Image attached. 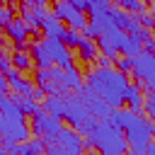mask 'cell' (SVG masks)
I'll use <instances>...</instances> for the list:
<instances>
[{
	"instance_id": "16",
	"label": "cell",
	"mask_w": 155,
	"mask_h": 155,
	"mask_svg": "<svg viewBox=\"0 0 155 155\" xmlns=\"http://www.w3.org/2000/svg\"><path fill=\"white\" fill-rule=\"evenodd\" d=\"M5 31H7V36L15 41V48H24V41H27V34H29V29H27V24L17 17V19H10L7 24H5Z\"/></svg>"
},
{
	"instance_id": "2",
	"label": "cell",
	"mask_w": 155,
	"mask_h": 155,
	"mask_svg": "<svg viewBox=\"0 0 155 155\" xmlns=\"http://www.w3.org/2000/svg\"><path fill=\"white\" fill-rule=\"evenodd\" d=\"M29 56H31V63H36V68H48V65L68 68V65H73V53L61 39H41L36 44H31Z\"/></svg>"
},
{
	"instance_id": "5",
	"label": "cell",
	"mask_w": 155,
	"mask_h": 155,
	"mask_svg": "<svg viewBox=\"0 0 155 155\" xmlns=\"http://www.w3.org/2000/svg\"><path fill=\"white\" fill-rule=\"evenodd\" d=\"M121 131H124V136H126L128 148H133V150H145V148L150 145V138H153V121H150L145 114L128 111L126 124H124Z\"/></svg>"
},
{
	"instance_id": "12",
	"label": "cell",
	"mask_w": 155,
	"mask_h": 155,
	"mask_svg": "<svg viewBox=\"0 0 155 155\" xmlns=\"http://www.w3.org/2000/svg\"><path fill=\"white\" fill-rule=\"evenodd\" d=\"M44 148H46V143H44V138H27V140H22V143H10V145H5V150H7V155H44Z\"/></svg>"
},
{
	"instance_id": "38",
	"label": "cell",
	"mask_w": 155,
	"mask_h": 155,
	"mask_svg": "<svg viewBox=\"0 0 155 155\" xmlns=\"http://www.w3.org/2000/svg\"><path fill=\"white\" fill-rule=\"evenodd\" d=\"M0 155H7V150H5V148H2V145H0Z\"/></svg>"
},
{
	"instance_id": "14",
	"label": "cell",
	"mask_w": 155,
	"mask_h": 155,
	"mask_svg": "<svg viewBox=\"0 0 155 155\" xmlns=\"http://www.w3.org/2000/svg\"><path fill=\"white\" fill-rule=\"evenodd\" d=\"M65 29H68V27H65L53 12H46V15H44V19H41V31H44L46 39H63Z\"/></svg>"
},
{
	"instance_id": "21",
	"label": "cell",
	"mask_w": 155,
	"mask_h": 155,
	"mask_svg": "<svg viewBox=\"0 0 155 155\" xmlns=\"http://www.w3.org/2000/svg\"><path fill=\"white\" fill-rule=\"evenodd\" d=\"M61 109H63V94H46L44 97V111L61 119Z\"/></svg>"
},
{
	"instance_id": "39",
	"label": "cell",
	"mask_w": 155,
	"mask_h": 155,
	"mask_svg": "<svg viewBox=\"0 0 155 155\" xmlns=\"http://www.w3.org/2000/svg\"><path fill=\"white\" fill-rule=\"evenodd\" d=\"M140 2H145V5H148V2H153V0H140Z\"/></svg>"
},
{
	"instance_id": "11",
	"label": "cell",
	"mask_w": 155,
	"mask_h": 155,
	"mask_svg": "<svg viewBox=\"0 0 155 155\" xmlns=\"http://www.w3.org/2000/svg\"><path fill=\"white\" fill-rule=\"evenodd\" d=\"M75 94L82 99V104L87 107V111H90V114H92L97 121H102V119L109 114V109H111V107H109V104H107V102H104V99H102V97H99L94 90H90L87 85H82V87L75 92Z\"/></svg>"
},
{
	"instance_id": "20",
	"label": "cell",
	"mask_w": 155,
	"mask_h": 155,
	"mask_svg": "<svg viewBox=\"0 0 155 155\" xmlns=\"http://www.w3.org/2000/svg\"><path fill=\"white\" fill-rule=\"evenodd\" d=\"M78 48V58H82V61H94V56H97V44H94V39H80V44L75 46Z\"/></svg>"
},
{
	"instance_id": "40",
	"label": "cell",
	"mask_w": 155,
	"mask_h": 155,
	"mask_svg": "<svg viewBox=\"0 0 155 155\" xmlns=\"http://www.w3.org/2000/svg\"><path fill=\"white\" fill-rule=\"evenodd\" d=\"M0 56H5V51H2V46H0Z\"/></svg>"
},
{
	"instance_id": "22",
	"label": "cell",
	"mask_w": 155,
	"mask_h": 155,
	"mask_svg": "<svg viewBox=\"0 0 155 155\" xmlns=\"http://www.w3.org/2000/svg\"><path fill=\"white\" fill-rule=\"evenodd\" d=\"M10 61H12V68H17V70H27V68L31 65V56H29V51H24V48H17Z\"/></svg>"
},
{
	"instance_id": "41",
	"label": "cell",
	"mask_w": 155,
	"mask_h": 155,
	"mask_svg": "<svg viewBox=\"0 0 155 155\" xmlns=\"http://www.w3.org/2000/svg\"><path fill=\"white\" fill-rule=\"evenodd\" d=\"M2 2H5V0H0V7H2Z\"/></svg>"
},
{
	"instance_id": "4",
	"label": "cell",
	"mask_w": 155,
	"mask_h": 155,
	"mask_svg": "<svg viewBox=\"0 0 155 155\" xmlns=\"http://www.w3.org/2000/svg\"><path fill=\"white\" fill-rule=\"evenodd\" d=\"M61 119H65V121H68L78 133H82V136H87V133L94 128V124H97V119L87 111V107L82 104V99H80L78 94H68V92H63Z\"/></svg>"
},
{
	"instance_id": "27",
	"label": "cell",
	"mask_w": 155,
	"mask_h": 155,
	"mask_svg": "<svg viewBox=\"0 0 155 155\" xmlns=\"http://www.w3.org/2000/svg\"><path fill=\"white\" fill-rule=\"evenodd\" d=\"M143 114L150 119V116H155V97H153V92H145L143 94Z\"/></svg>"
},
{
	"instance_id": "26",
	"label": "cell",
	"mask_w": 155,
	"mask_h": 155,
	"mask_svg": "<svg viewBox=\"0 0 155 155\" xmlns=\"http://www.w3.org/2000/svg\"><path fill=\"white\" fill-rule=\"evenodd\" d=\"M80 39H82V34L80 31H75V29H65V34H63V44L68 46V48H75L78 44H80Z\"/></svg>"
},
{
	"instance_id": "33",
	"label": "cell",
	"mask_w": 155,
	"mask_h": 155,
	"mask_svg": "<svg viewBox=\"0 0 155 155\" xmlns=\"http://www.w3.org/2000/svg\"><path fill=\"white\" fill-rule=\"evenodd\" d=\"M94 58H97V65H99V68H109V65H114V61L107 58V56H94Z\"/></svg>"
},
{
	"instance_id": "10",
	"label": "cell",
	"mask_w": 155,
	"mask_h": 155,
	"mask_svg": "<svg viewBox=\"0 0 155 155\" xmlns=\"http://www.w3.org/2000/svg\"><path fill=\"white\" fill-rule=\"evenodd\" d=\"M58 126H61V119H58V116H53V114H48V111H44V109H36V111L31 114L29 133H34V136L44 138V136L56 133V131H58Z\"/></svg>"
},
{
	"instance_id": "23",
	"label": "cell",
	"mask_w": 155,
	"mask_h": 155,
	"mask_svg": "<svg viewBox=\"0 0 155 155\" xmlns=\"http://www.w3.org/2000/svg\"><path fill=\"white\" fill-rule=\"evenodd\" d=\"M111 0H87V12L90 15H109L111 10Z\"/></svg>"
},
{
	"instance_id": "30",
	"label": "cell",
	"mask_w": 155,
	"mask_h": 155,
	"mask_svg": "<svg viewBox=\"0 0 155 155\" xmlns=\"http://www.w3.org/2000/svg\"><path fill=\"white\" fill-rule=\"evenodd\" d=\"M136 19H138V24H140V27H145V29H150V27H153V15H150V12H138V15H136Z\"/></svg>"
},
{
	"instance_id": "29",
	"label": "cell",
	"mask_w": 155,
	"mask_h": 155,
	"mask_svg": "<svg viewBox=\"0 0 155 155\" xmlns=\"http://www.w3.org/2000/svg\"><path fill=\"white\" fill-rule=\"evenodd\" d=\"M114 63H116V70H119V73H124V75L131 73V58H128V56H124V58H114Z\"/></svg>"
},
{
	"instance_id": "19",
	"label": "cell",
	"mask_w": 155,
	"mask_h": 155,
	"mask_svg": "<svg viewBox=\"0 0 155 155\" xmlns=\"http://www.w3.org/2000/svg\"><path fill=\"white\" fill-rule=\"evenodd\" d=\"M10 97H12V102L22 109V114H24V116H27V114L31 116V114L39 109V99H34L31 94H17V92H15V94H10Z\"/></svg>"
},
{
	"instance_id": "6",
	"label": "cell",
	"mask_w": 155,
	"mask_h": 155,
	"mask_svg": "<svg viewBox=\"0 0 155 155\" xmlns=\"http://www.w3.org/2000/svg\"><path fill=\"white\" fill-rule=\"evenodd\" d=\"M131 73L136 78V82H140V87H145V92L155 90V53L150 51H140L131 58Z\"/></svg>"
},
{
	"instance_id": "13",
	"label": "cell",
	"mask_w": 155,
	"mask_h": 155,
	"mask_svg": "<svg viewBox=\"0 0 155 155\" xmlns=\"http://www.w3.org/2000/svg\"><path fill=\"white\" fill-rule=\"evenodd\" d=\"M44 15H46L44 5H22L19 7V19L27 24V29H39Z\"/></svg>"
},
{
	"instance_id": "36",
	"label": "cell",
	"mask_w": 155,
	"mask_h": 155,
	"mask_svg": "<svg viewBox=\"0 0 155 155\" xmlns=\"http://www.w3.org/2000/svg\"><path fill=\"white\" fill-rule=\"evenodd\" d=\"M124 155H145V150H133V148H128Z\"/></svg>"
},
{
	"instance_id": "25",
	"label": "cell",
	"mask_w": 155,
	"mask_h": 155,
	"mask_svg": "<svg viewBox=\"0 0 155 155\" xmlns=\"http://www.w3.org/2000/svg\"><path fill=\"white\" fill-rule=\"evenodd\" d=\"M116 7L131 12V15H138V12H145V2L140 0H116Z\"/></svg>"
},
{
	"instance_id": "18",
	"label": "cell",
	"mask_w": 155,
	"mask_h": 155,
	"mask_svg": "<svg viewBox=\"0 0 155 155\" xmlns=\"http://www.w3.org/2000/svg\"><path fill=\"white\" fill-rule=\"evenodd\" d=\"M61 85H63V90H65V92H78V90L82 87V75H80V70H78L75 65H68V68H63Z\"/></svg>"
},
{
	"instance_id": "34",
	"label": "cell",
	"mask_w": 155,
	"mask_h": 155,
	"mask_svg": "<svg viewBox=\"0 0 155 155\" xmlns=\"http://www.w3.org/2000/svg\"><path fill=\"white\" fill-rule=\"evenodd\" d=\"M75 10H80V12H87V0H68Z\"/></svg>"
},
{
	"instance_id": "28",
	"label": "cell",
	"mask_w": 155,
	"mask_h": 155,
	"mask_svg": "<svg viewBox=\"0 0 155 155\" xmlns=\"http://www.w3.org/2000/svg\"><path fill=\"white\" fill-rule=\"evenodd\" d=\"M44 155H82V153H73V150H65V148H61L56 143H46Z\"/></svg>"
},
{
	"instance_id": "17",
	"label": "cell",
	"mask_w": 155,
	"mask_h": 155,
	"mask_svg": "<svg viewBox=\"0 0 155 155\" xmlns=\"http://www.w3.org/2000/svg\"><path fill=\"white\" fill-rule=\"evenodd\" d=\"M140 82H128L126 92H124V102H128V109L136 114H143V92H140Z\"/></svg>"
},
{
	"instance_id": "7",
	"label": "cell",
	"mask_w": 155,
	"mask_h": 155,
	"mask_svg": "<svg viewBox=\"0 0 155 155\" xmlns=\"http://www.w3.org/2000/svg\"><path fill=\"white\" fill-rule=\"evenodd\" d=\"M61 75L63 68L58 65H48V68H39L36 70V85L44 94H63V85H61Z\"/></svg>"
},
{
	"instance_id": "35",
	"label": "cell",
	"mask_w": 155,
	"mask_h": 155,
	"mask_svg": "<svg viewBox=\"0 0 155 155\" xmlns=\"http://www.w3.org/2000/svg\"><path fill=\"white\" fill-rule=\"evenodd\" d=\"M0 92H7V78H5V73H0Z\"/></svg>"
},
{
	"instance_id": "8",
	"label": "cell",
	"mask_w": 155,
	"mask_h": 155,
	"mask_svg": "<svg viewBox=\"0 0 155 155\" xmlns=\"http://www.w3.org/2000/svg\"><path fill=\"white\" fill-rule=\"evenodd\" d=\"M53 15H56L61 22H65L68 29H75V31H82V27L87 24L85 12L75 10L68 0H56V2H53Z\"/></svg>"
},
{
	"instance_id": "37",
	"label": "cell",
	"mask_w": 155,
	"mask_h": 155,
	"mask_svg": "<svg viewBox=\"0 0 155 155\" xmlns=\"http://www.w3.org/2000/svg\"><path fill=\"white\" fill-rule=\"evenodd\" d=\"M46 0H22V5H44Z\"/></svg>"
},
{
	"instance_id": "1",
	"label": "cell",
	"mask_w": 155,
	"mask_h": 155,
	"mask_svg": "<svg viewBox=\"0 0 155 155\" xmlns=\"http://www.w3.org/2000/svg\"><path fill=\"white\" fill-rule=\"evenodd\" d=\"M87 87L94 90L111 109H116V107L124 104V92L128 87V75L119 73L114 65H109V68L97 65L87 73Z\"/></svg>"
},
{
	"instance_id": "9",
	"label": "cell",
	"mask_w": 155,
	"mask_h": 155,
	"mask_svg": "<svg viewBox=\"0 0 155 155\" xmlns=\"http://www.w3.org/2000/svg\"><path fill=\"white\" fill-rule=\"evenodd\" d=\"M44 143H56L65 150H73V153H82V136H78L75 128H68V126H58L56 133L51 136H44Z\"/></svg>"
},
{
	"instance_id": "24",
	"label": "cell",
	"mask_w": 155,
	"mask_h": 155,
	"mask_svg": "<svg viewBox=\"0 0 155 155\" xmlns=\"http://www.w3.org/2000/svg\"><path fill=\"white\" fill-rule=\"evenodd\" d=\"M140 51H143L140 41H138V39H133V36L128 34V39H126V41H124V46H121V53H124V56H128V58H133V56H136V53H140Z\"/></svg>"
},
{
	"instance_id": "31",
	"label": "cell",
	"mask_w": 155,
	"mask_h": 155,
	"mask_svg": "<svg viewBox=\"0 0 155 155\" xmlns=\"http://www.w3.org/2000/svg\"><path fill=\"white\" fill-rule=\"evenodd\" d=\"M12 19V7H0V29Z\"/></svg>"
},
{
	"instance_id": "3",
	"label": "cell",
	"mask_w": 155,
	"mask_h": 155,
	"mask_svg": "<svg viewBox=\"0 0 155 155\" xmlns=\"http://www.w3.org/2000/svg\"><path fill=\"white\" fill-rule=\"evenodd\" d=\"M87 138H90L92 150H97L99 155H124L128 150L124 131L107 121H97L94 128L87 133Z\"/></svg>"
},
{
	"instance_id": "32",
	"label": "cell",
	"mask_w": 155,
	"mask_h": 155,
	"mask_svg": "<svg viewBox=\"0 0 155 155\" xmlns=\"http://www.w3.org/2000/svg\"><path fill=\"white\" fill-rule=\"evenodd\" d=\"M12 68V61H10V56H0V73H7Z\"/></svg>"
},
{
	"instance_id": "15",
	"label": "cell",
	"mask_w": 155,
	"mask_h": 155,
	"mask_svg": "<svg viewBox=\"0 0 155 155\" xmlns=\"http://www.w3.org/2000/svg\"><path fill=\"white\" fill-rule=\"evenodd\" d=\"M5 78H7V87H12V92H17V94H34V90H36L34 82H29L27 78H22L17 68H10L5 73Z\"/></svg>"
}]
</instances>
